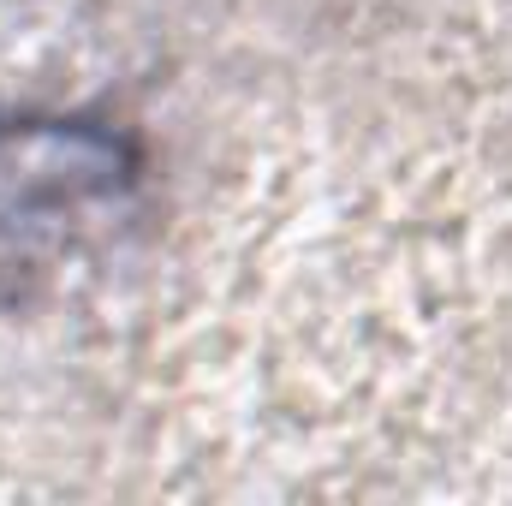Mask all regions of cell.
Instances as JSON below:
<instances>
[{
	"mask_svg": "<svg viewBox=\"0 0 512 506\" xmlns=\"http://www.w3.org/2000/svg\"><path fill=\"white\" fill-rule=\"evenodd\" d=\"M137 191V155L120 131L84 120L0 126V298L54 280L84 245L114 233Z\"/></svg>",
	"mask_w": 512,
	"mask_h": 506,
	"instance_id": "obj_1",
	"label": "cell"
}]
</instances>
